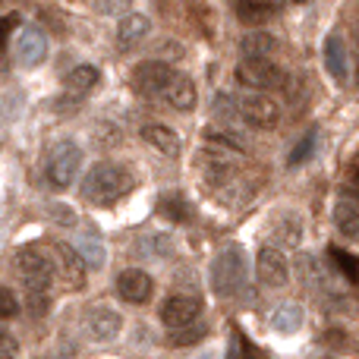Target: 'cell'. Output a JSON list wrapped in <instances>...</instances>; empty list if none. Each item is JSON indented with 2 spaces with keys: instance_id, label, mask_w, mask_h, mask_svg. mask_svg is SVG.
<instances>
[{
  "instance_id": "6da1fadb",
  "label": "cell",
  "mask_w": 359,
  "mask_h": 359,
  "mask_svg": "<svg viewBox=\"0 0 359 359\" xmlns=\"http://www.w3.org/2000/svg\"><path fill=\"white\" fill-rule=\"evenodd\" d=\"M133 186H136V177H133L126 168L101 161L88 170L86 180H82V196H86L92 205H98V208H111V205H117Z\"/></svg>"
},
{
  "instance_id": "7a4b0ae2",
  "label": "cell",
  "mask_w": 359,
  "mask_h": 359,
  "mask_svg": "<svg viewBox=\"0 0 359 359\" xmlns=\"http://www.w3.org/2000/svg\"><path fill=\"white\" fill-rule=\"evenodd\" d=\"M246 280V262L240 249H224L211 265V290L217 297H233Z\"/></svg>"
},
{
  "instance_id": "3957f363",
  "label": "cell",
  "mask_w": 359,
  "mask_h": 359,
  "mask_svg": "<svg viewBox=\"0 0 359 359\" xmlns=\"http://www.w3.org/2000/svg\"><path fill=\"white\" fill-rule=\"evenodd\" d=\"M16 271L22 278L25 290H41L48 293L50 280H54V268H50V259L35 246H25L16 252Z\"/></svg>"
},
{
  "instance_id": "277c9868",
  "label": "cell",
  "mask_w": 359,
  "mask_h": 359,
  "mask_svg": "<svg viewBox=\"0 0 359 359\" xmlns=\"http://www.w3.org/2000/svg\"><path fill=\"white\" fill-rule=\"evenodd\" d=\"M236 111H240L243 123H249L252 130H274L280 123V107L278 101H271L268 95L255 92V95H243L236 101Z\"/></svg>"
},
{
  "instance_id": "5b68a950",
  "label": "cell",
  "mask_w": 359,
  "mask_h": 359,
  "mask_svg": "<svg viewBox=\"0 0 359 359\" xmlns=\"http://www.w3.org/2000/svg\"><path fill=\"white\" fill-rule=\"evenodd\" d=\"M82 168V151L73 142H60L48 158V180L54 189H67Z\"/></svg>"
},
{
  "instance_id": "8992f818",
  "label": "cell",
  "mask_w": 359,
  "mask_h": 359,
  "mask_svg": "<svg viewBox=\"0 0 359 359\" xmlns=\"http://www.w3.org/2000/svg\"><path fill=\"white\" fill-rule=\"evenodd\" d=\"M50 268H54V278H60V284L67 290H82L86 287V265L67 243H50Z\"/></svg>"
},
{
  "instance_id": "52a82bcc",
  "label": "cell",
  "mask_w": 359,
  "mask_h": 359,
  "mask_svg": "<svg viewBox=\"0 0 359 359\" xmlns=\"http://www.w3.org/2000/svg\"><path fill=\"white\" fill-rule=\"evenodd\" d=\"M198 318H202V299L192 297V293H174V297H168L161 306V322L168 325L170 331L196 325Z\"/></svg>"
},
{
  "instance_id": "ba28073f",
  "label": "cell",
  "mask_w": 359,
  "mask_h": 359,
  "mask_svg": "<svg viewBox=\"0 0 359 359\" xmlns=\"http://www.w3.org/2000/svg\"><path fill=\"white\" fill-rule=\"evenodd\" d=\"M236 82L243 88H252V92H265V88H274L284 82V73L280 67H274L271 60H243L236 67Z\"/></svg>"
},
{
  "instance_id": "9c48e42d",
  "label": "cell",
  "mask_w": 359,
  "mask_h": 359,
  "mask_svg": "<svg viewBox=\"0 0 359 359\" xmlns=\"http://www.w3.org/2000/svg\"><path fill=\"white\" fill-rule=\"evenodd\" d=\"M170 76H174V69H170L168 63L145 60V63H139L136 73H133V88H136L139 95H145V98H151V95H164Z\"/></svg>"
},
{
  "instance_id": "30bf717a",
  "label": "cell",
  "mask_w": 359,
  "mask_h": 359,
  "mask_svg": "<svg viewBox=\"0 0 359 359\" xmlns=\"http://www.w3.org/2000/svg\"><path fill=\"white\" fill-rule=\"evenodd\" d=\"M255 271H259V280L265 287H284L287 278H290V265H287L284 252L274 246H262L259 259H255Z\"/></svg>"
},
{
  "instance_id": "8fae6325",
  "label": "cell",
  "mask_w": 359,
  "mask_h": 359,
  "mask_svg": "<svg viewBox=\"0 0 359 359\" xmlns=\"http://www.w3.org/2000/svg\"><path fill=\"white\" fill-rule=\"evenodd\" d=\"M117 293H120V299H126V303L142 306V303L151 299L155 284H151V278L145 271H139V268H126V271L117 278Z\"/></svg>"
},
{
  "instance_id": "7c38bea8",
  "label": "cell",
  "mask_w": 359,
  "mask_h": 359,
  "mask_svg": "<svg viewBox=\"0 0 359 359\" xmlns=\"http://www.w3.org/2000/svg\"><path fill=\"white\" fill-rule=\"evenodd\" d=\"M16 57L22 67H38L48 57V35L38 25H25L16 38Z\"/></svg>"
},
{
  "instance_id": "4fadbf2b",
  "label": "cell",
  "mask_w": 359,
  "mask_h": 359,
  "mask_svg": "<svg viewBox=\"0 0 359 359\" xmlns=\"http://www.w3.org/2000/svg\"><path fill=\"white\" fill-rule=\"evenodd\" d=\"M86 328L95 341H114L120 334V328H123V318L111 306H98V309H92L86 316Z\"/></svg>"
},
{
  "instance_id": "5bb4252c",
  "label": "cell",
  "mask_w": 359,
  "mask_h": 359,
  "mask_svg": "<svg viewBox=\"0 0 359 359\" xmlns=\"http://www.w3.org/2000/svg\"><path fill=\"white\" fill-rule=\"evenodd\" d=\"M151 32V22L145 13H126L120 19V29H117V41H120V50H133L136 44H142Z\"/></svg>"
},
{
  "instance_id": "9a60e30c",
  "label": "cell",
  "mask_w": 359,
  "mask_h": 359,
  "mask_svg": "<svg viewBox=\"0 0 359 359\" xmlns=\"http://www.w3.org/2000/svg\"><path fill=\"white\" fill-rule=\"evenodd\" d=\"M164 101H168L170 107H177V111H192V107H196V82L174 69L168 88H164Z\"/></svg>"
},
{
  "instance_id": "2e32d148",
  "label": "cell",
  "mask_w": 359,
  "mask_h": 359,
  "mask_svg": "<svg viewBox=\"0 0 359 359\" xmlns=\"http://www.w3.org/2000/svg\"><path fill=\"white\" fill-rule=\"evenodd\" d=\"M278 0H236V19L246 25H262L271 16H278Z\"/></svg>"
},
{
  "instance_id": "e0dca14e",
  "label": "cell",
  "mask_w": 359,
  "mask_h": 359,
  "mask_svg": "<svg viewBox=\"0 0 359 359\" xmlns=\"http://www.w3.org/2000/svg\"><path fill=\"white\" fill-rule=\"evenodd\" d=\"M142 139L151 145L155 151H161V155L168 158H177L180 155V136L170 126H161V123H149L142 130Z\"/></svg>"
},
{
  "instance_id": "ac0fdd59",
  "label": "cell",
  "mask_w": 359,
  "mask_h": 359,
  "mask_svg": "<svg viewBox=\"0 0 359 359\" xmlns=\"http://www.w3.org/2000/svg\"><path fill=\"white\" fill-rule=\"evenodd\" d=\"M325 67L334 79H347L350 73V57H347V44H344L341 35H328L325 41Z\"/></svg>"
},
{
  "instance_id": "d6986e66",
  "label": "cell",
  "mask_w": 359,
  "mask_h": 359,
  "mask_svg": "<svg viewBox=\"0 0 359 359\" xmlns=\"http://www.w3.org/2000/svg\"><path fill=\"white\" fill-rule=\"evenodd\" d=\"M274 48H278V41H274L271 32H249L240 41V50L246 54V60H268L274 54Z\"/></svg>"
},
{
  "instance_id": "ffe728a7",
  "label": "cell",
  "mask_w": 359,
  "mask_h": 359,
  "mask_svg": "<svg viewBox=\"0 0 359 359\" xmlns=\"http://www.w3.org/2000/svg\"><path fill=\"white\" fill-rule=\"evenodd\" d=\"M98 79H101L98 67H92V63H79V67H73L67 73V88L73 95H86L98 86Z\"/></svg>"
},
{
  "instance_id": "44dd1931",
  "label": "cell",
  "mask_w": 359,
  "mask_h": 359,
  "mask_svg": "<svg viewBox=\"0 0 359 359\" xmlns=\"http://www.w3.org/2000/svg\"><path fill=\"white\" fill-rule=\"evenodd\" d=\"M334 224L347 240H356V230H359V208L353 198H341L334 205Z\"/></svg>"
},
{
  "instance_id": "7402d4cb",
  "label": "cell",
  "mask_w": 359,
  "mask_h": 359,
  "mask_svg": "<svg viewBox=\"0 0 359 359\" xmlns=\"http://www.w3.org/2000/svg\"><path fill=\"white\" fill-rule=\"evenodd\" d=\"M271 325H274V331H280V334H293V331H299V325H303V309H299L297 303L278 306L271 316Z\"/></svg>"
},
{
  "instance_id": "603a6c76",
  "label": "cell",
  "mask_w": 359,
  "mask_h": 359,
  "mask_svg": "<svg viewBox=\"0 0 359 359\" xmlns=\"http://www.w3.org/2000/svg\"><path fill=\"white\" fill-rule=\"evenodd\" d=\"M73 252L79 255V262L86 268H101V265H104V246H101L95 236H82V240L76 243Z\"/></svg>"
},
{
  "instance_id": "cb8c5ba5",
  "label": "cell",
  "mask_w": 359,
  "mask_h": 359,
  "mask_svg": "<svg viewBox=\"0 0 359 359\" xmlns=\"http://www.w3.org/2000/svg\"><path fill=\"white\" fill-rule=\"evenodd\" d=\"M271 240L274 243H284V246H297V243H299V221H297V215L280 217L278 227H274V233H271Z\"/></svg>"
},
{
  "instance_id": "d4e9b609",
  "label": "cell",
  "mask_w": 359,
  "mask_h": 359,
  "mask_svg": "<svg viewBox=\"0 0 359 359\" xmlns=\"http://www.w3.org/2000/svg\"><path fill=\"white\" fill-rule=\"evenodd\" d=\"M202 337H205V325H202V322L186 325V328L170 331V344H174V347H189V344L202 341Z\"/></svg>"
},
{
  "instance_id": "484cf974",
  "label": "cell",
  "mask_w": 359,
  "mask_h": 359,
  "mask_svg": "<svg viewBox=\"0 0 359 359\" xmlns=\"http://www.w3.org/2000/svg\"><path fill=\"white\" fill-rule=\"evenodd\" d=\"M161 211L164 215H170L174 221H189V205H186L177 192H168V196L161 198Z\"/></svg>"
},
{
  "instance_id": "4316f807",
  "label": "cell",
  "mask_w": 359,
  "mask_h": 359,
  "mask_svg": "<svg viewBox=\"0 0 359 359\" xmlns=\"http://www.w3.org/2000/svg\"><path fill=\"white\" fill-rule=\"evenodd\" d=\"M227 359H259V353L252 350V344L246 341V337L240 334V331H233L230 334V350H227Z\"/></svg>"
},
{
  "instance_id": "83f0119b",
  "label": "cell",
  "mask_w": 359,
  "mask_h": 359,
  "mask_svg": "<svg viewBox=\"0 0 359 359\" xmlns=\"http://www.w3.org/2000/svg\"><path fill=\"white\" fill-rule=\"evenodd\" d=\"M312 151H316V130H312V133H306V136H303V142H299L297 149L290 151V158H287V164H290V168H297V164H303L306 158L312 155Z\"/></svg>"
},
{
  "instance_id": "f1b7e54d",
  "label": "cell",
  "mask_w": 359,
  "mask_h": 359,
  "mask_svg": "<svg viewBox=\"0 0 359 359\" xmlns=\"http://www.w3.org/2000/svg\"><path fill=\"white\" fill-rule=\"evenodd\" d=\"M25 306H29L32 316H44V312H48V306H50V297H48V293H41V290H29V293H25Z\"/></svg>"
},
{
  "instance_id": "f546056e",
  "label": "cell",
  "mask_w": 359,
  "mask_h": 359,
  "mask_svg": "<svg viewBox=\"0 0 359 359\" xmlns=\"http://www.w3.org/2000/svg\"><path fill=\"white\" fill-rule=\"evenodd\" d=\"M19 312V299L13 290H6V287H0V318H13Z\"/></svg>"
},
{
  "instance_id": "4dcf8cb0",
  "label": "cell",
  "mask_w": 359,
  "mask_h": 359,
  "mask_svg": "<svg viewBox=\"0 0 359 359\" xmlns=\"http://www.w3.org/2000/svg\"><path fill=\"white\" fill-rule=\"evenodd\" d=\"M331 255H334V262L344 268V274H347L350 284H356V259L347 252H341V249H331Z\"/></svg>"
},
{
  "instance_id": "1f68e13d",
  "label": "cell",
  "mask_w": 359,
  "mask_h": 359,
  "mask_svg": "<svg viewBox=\"0 0 359 359\" xmlns=\"http://www.w3.org/2000/svg\"><path fill=\"white\" fill-rule=\"evenodd\" d=\"M19 353V341L10 331H0V359H16Z\"/></svg>"
},
{
  "instance_id": "d6a6232c",
  "label": "cell",
  "mask_w": 359,
  "mask_h": 359,
  "mask_svg": "<svg viewBox=\"0 0 359 359\" xmlns=\"http://www.w3.org/2000/svg\"><path fill=\"white\" fill-rule=\"evenodd\" d=\"M50 215H54V221L67 224V227H73V224H76L73 208H67V205H50Z\"/></svg>"
},
{
  "instance_id": "836d02e7",
  "label": "cell",
  "mask_w": 359,
  "mask_h": 359,
  "mask_svg": "<svg viewBox=\"0 0 359 359\" xmlns=\"http://www.w3.org/2000/svg\"><path fill=\"white\" fill-rule=\"evenodd\" d=\"M126 6H130V0H101V10L107 16H120V13L126 16Z\"/></svg>"
},
{
  "instance_id": "e575fe53",
  "label": "cell",
  "mask_w": 359,
  "mask_h": 359,
  "mask_svg": "<svg viewBox=\"0 0 359 359\" xmlns=\"http://www.w3.org/2000/svg\"><path fill=\"white\" fill-rule=\"evenodd\" d=\"M290 4H309V0H290Z\"/></svg>"
}]
</instances>
